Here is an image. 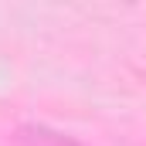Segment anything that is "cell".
Instances as JSON below:
<instances>
[{"instance_id":"1","label":"cell","mask_w":146,"mask_h":146,"mask_svg":"<svg viewBox=\"0 0 146 146\" xmlns=\"http://www.w3.org/2000/svg\"><path fill=\"white\" fill-rule=\"evenodd\" d=\"M17 143L21 146H82L78 139L51 129V126H41V122H27L17 129Z\"/></svg>"}]
</instances>
